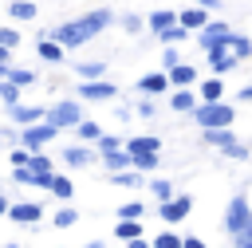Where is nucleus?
<instances>
[{
    "instance_id": "obj_27",
    "label": "nucleus",
    "mask_w": 252,
    "mask_h": 248,
    "mask_svg": "<svg viewBox=\"0 0 252 248\" xmlns=\"http://www.w3.org/2000/svg\"><path fill=\"white\" fill-rule=\"evenodd\" d=\"M169 106H173V110H189V114H193L197 98H193V94H189L185 87H177V91H173V102H169Z\"/></svg>"
},
{
    "instance_id": "obj_44",
    "label": "nucleus",
    "mask_w": 252,
    "mask_h": 248,
    "mask_svg": "<svg viewBox=\"0 0 252 248\" xmlns=\"http://www.w3.org/2000/svg\"><path fill=\"white\" fill-rule=\"evenodd\" d=\"M138 114H142V118H154V114H158V106L150 102V94H146V98L138 102Z\"/></svg>"
},
{
    "instance_id": "obj_48",
    "label": "nucleus",
    "mask_w": 252,
    "mask_h": 248,
    "mask_svg": "<svg viewBox=\"0 0 252 248\" xmlns=\"http://www.w3.org/2000/svg\"><path fill=\"white\" fill-rule=\"evenodd\" d=\"M126 248H154L150 240H142V236H134V240H126Z\"/></svg>"
},
{
    "instance_id": "obj_33",
    "label": "nucleus",
    "mask_w": 252,
    "mask_h": 248,
    "mask_svg": "<svg viewBox=\"0 0 252 248\" xmlns=\"http://www.w3.org/2000/svg\"><path fill=\"white\" fill-rule=\"evenodd\" d=\"M75 130H79V138H83V142H94V138L102 134V130H98L94 122H87V118H79V122H75Z\"/></svg>"
},
{
    "instance_id": "obj_18",
    "label": "nucleus",
    "mask_w": 252,
    "mask_h": 248,
    "mask_svg": "<svg viewBox=\"0 0 252 248\" xmlns=\"http://www.w3.org/2000/svg\"><path fill=\"white\" fill-rule=\"evenodd\" d=\"M130 165H134L138 173H150V169H158V150H142V154H130Z\"/></svg>"
},
{
    "instance_id": "obj_10",
    "label": "nucleus",
    "mask_w": 252,
    "mask_h": 248,
    "mask_svg": "<svg viewBox=\"0 0 252 248\" xmlns=\"http://www.w3.org/2000/svg\"><path fill=\"white\" fill-rule=\"evenodd\" d=\"M205 12H209V8H201V4H193V8H185V12H177V24H185L189 31H201V28H205V24L213 20V16H205Z\"/></svg>"
},
{
    "instance_id": "obj_1",
    "label": "nucleus",
    "mask_w": 252,
    "mask_h": 248,
    "mask_svg": "<svg viewBox=\"0 0 252 248\" xmlns=\"http://www.w3.org/2000/svg\"><path fill=\"white\" fill-rule=\"evenodd\" d=\"M110 12L106 8H98V12H91V16H79V20H67V24H59L55 31H51V39H59L63 47H79V43H87V39H94L102 28H110Z\"/></svg>"
},
{
    "instance_id": "obj_15",
    "label": "nucleus",
    "mask_w": 252,
    "mask_h": 248,
    "mask_svg": "<svg viewBox=\"0 0 252 248\" xmlns=\"http://www.w3.org/2000/svg\"><path fill=\"white\" fill-rule=\"evenodd\" d=\"M91 157H94V154H91L87 146H67V150H63V161H67L71 169H83V165H91Z\"/></svg>"
},
{
    "instance_id": "obj_36",
    "label": "nucleus",
    "mask_w": 252,
    "mask_h": 248,
    "mask_svg": "<svg viewBox=\"0 0 252 248\" xmlns=\"http://www.w3.org/2000/svg\"><path fill=\"white\" fill-rule=\"evenodd\" d=\"M142 217H146V209H142V205H134V201L118 209V220H142Z\"/></svg>"
},
{
    "instance_id": "obj_54",
    "label": "nucleus",
    "mask_w": 252,
    "mask_h": 248,
    "mask_svg": "<svg viewBox=\"0 0 252 248\" xmlns=\"http://www.w3.org/2000/svg\"><path fill=\"white\" fill-rule=\"evenodd\" d=\"M8 205H12V201H4V197H0V217H4V213H8Z\"/></svg>"
},
{
    "instance_id": "obj_2",
    "label": "nucleus",
    "mask_w": 252,
    "mask_h": 248,
    "mask_svg": "<svg viewBox=\"0 0 252 248\" xmlns=\"http://www.w3.org/2000/svg\"><path fill=\"white\" fill-rule=\"evenodd\" d=\"M228 31H232V28H224L220 20H209V24L197 31V43H201L205 59H217V55L228 51Z\"/></svg>"
},
{
    "instance_id": "obj_49",
    "label": "nucleus",
    "mask_w": 252,
    "mask_h": 248,
    "mask_svg": "<svg viewBox=\"0 0 252 248\" xmlns=\"http://www.w3.org/2000/svg\"><path fill=\"white\" fill-rule=\"evenodd\" d=\"M236 236H244V240H252V217H248V224H244V228H240Z\"/></svg>"
},
{
    "instance_id": "obj_56",
    "label": "nucleus",
    "mask_w": 252,
    "mask_h": 248,
    "mask_svg": "<svg viewBox=\"0 0 252 248\" xmlns=\"http://www.w3.org/2000/svg\"><path fill=\"white\" fill-rule=\"evenodd\" d=\"M0 150H4V138H0Z\"/></svg>"
},
{
    "instance_id": "obj_39",
    "label": "nucleus",
    "mask_w": 252,
    "mask_h": 248,
    "mask_svg": "<svg viewBox=\"0 0 252 248\" xmlns=\"http://www.w3.org/2000/svg\"><path fill=\"white\" fill-rule=\"evenodd\" d=\"M0 47H8V51L20 47V31L16 28H0Z\"/></svg>"
},
{
    "instance_id": "obj_22",
    "label": "nucleus",
    "mask_w": 252,
    "mask_h": 248,
    "mask_svg": "<svg viewBox=\"0 0 252 248\" xmlns=\"http://www.w3.org/2000/svg\"><path fill=\"white\" fill-rule=\"evenodd\" d=\"M114 236L118 240H134V236H146V232H142V220H118L114 224Z\"/></svg>"
},
{
    "instance_id": "obj_25",
    "label": "nucleus",
    "mask_w": 252,
    "mask_h": 248,
    "mask_svg": "<svg viewBox=\"0 0 252 248\" xmlns=\"http://www.w3.org/2000/svg\"><path fill=\"white\" fill-rule=\"evenodd\" d=\"M209 63H213V71H217V75H228V71H236V63H240V59H236L232 51H224V55H217V59H209Z\"/></svg>"
},
{
    "instance_id": "obj_42",
    "label": "nucleus",
    "mask_w": 252,
    "mask_h": 248,
    "mask_svg": "<svg viewBox=\"0 0 252 248\" xmlns=\"http://www.w3.org/2000/svg\"><path fill=\"white\" fill-rule=\"evenodd\" d=\"M161 63H165V71H169L173 63H181V55H177V47H173V43H169V47L161 51Z\"/></svg>"
},
{
    "instance_id": "obj_37",
    "label": "nucleus",
    "mask_w": 252,
    "mask_h": 248,
    "mask_svg": "<svg viewBox=\"0 0 252 248\" xmlns=\"http://www.w3.org/2000/svg\"><path fill=\"white\" fill-rule=\"evenodd\" d=\"M150 244H154V248H181V236H177V232H161V236H154Z\"/></svg>"
},
{
    "instance_id": "obj_41",
    "label": "nucleus",
    "mask_w": 252,
    "mask_h": 248,
    "mask_svg": "<svg viewBox=\"0 0 252 248\" xmlns=\"http://www.w3.org/2000/svg\"><path fill=\"white\" fill-rule=\"evenodd\" d=\"M150 189H154V197H158V201H165V197H173V185H169V181H154Z\"/></svg>"
},
{
    "instance_id": "obj_50",
    "label": "nucleus",
    "mask_w": 252,
    "mask_h": 248,
    "mask_svg": "<svg viewBox=\"0 0 252 248\" xmlns=\"http://www.w3.org/2000/svg\"><path fill=\"white\" fill-rule=\"evenodd\" d=\"M232 244L236 248H252V240H244V236H232Z\"/></svg>"
},
{
    "instance_id": "obj_29",
    "label": "nucleus",
    "mask_w": 252,
    "mask_h": 248,
    "mask_svg": "<svg viewBox=\"0 0 252 248\" xmlns=\"http://www.w3.org/2000/svg\"><path fill=\"white\" fill-rule=\"evenodd\" d=\"M4 79H12L16 87H32V83H35V75H32L28 67H8V75H4Z\"/></svg>"
},
{
    "instance_id": "obj_14",
    "label": "nucleus",
    "mask_w": 252,
    "mask_h": 248,
    "mask_svg": "<svg viewBox=\"0 0 252 248\" xmlns=\"http://www.w3.org/2000/svg\"><path fill=\"white\" fill-rule=\"evenodd\" d=\"M35 51H39V59H43V63H59V59H63V43H59V39H51L47 31L39 35V47H35Z\"/></svg>"
},
{
    "instance_id": "obj_12",
    "label": "nucleus",
    "mask_w": 252,
    "mask_h": 248,
    "mask_svg": "<svg viewBox=\"0 0 252 248\" xmlns=\"http://www.w3.org/2000/svg\"><path fill=\"white\" fill-rule=\"evenodd\" d=\"M165 75H169V87H193L197 83V67H189V63H173Z\"/></svg>"
},
{
    "instance_id": "obj_20",
    "label": "nucleus",
    "mask_w": 252,
    "mask_h": 248,
    "mask_svg": "<svg viewBox=\"0 0 252 248\" xmlns=\"http://www.w3.org/2000/svg\"><path fill=\"white\" fill-rule=\"evenodd\" d=\"M169 24H177V12H169V8L150 12V31H161V28H169Z\"/></svg>"
},
{
    "instance_id": "obj_35",
    "label": "nucleus",
    "mask_w": 252,
    "mask_h": 248,
    "mask_svg": "<svg viewBox=\"0 0 252 248\" xmlns=\"http://www.w3.org/2000/svg\"><path fill=\"white\" fill-rule=\"evenodd\" d=\"M110 181H114V185H142V173H126V169H114V173H110Z\"/></svg>"
},
{
    "instance_id": "obj_40",
    "label": "nucleus",
    "mask_w": 252,
    "mask_h": 248,
    "mask_svg": "<svg viewBox=\"0 0 252 248\" xmlns=\"http://www.w3.org/2000/svg\"><path fill=\"white\" fill-rule=\"evenodd\" d=\"M28 169H32V165H28ZM51 177H55V173H32L28 185H35V189H51Z\"/></svg>"
},
{
    "instance_id": "obj_5",
    "label": "nucleus",
    "mask_w": 252,
    "mask_h": 248,
    "mask_svg": "<svg viewBox=\"0 0 252 248\" xmlns=\"http://www.w3.org/2000/svg\"><path fill=\"white\" fill-rule=\"evenodd\" d=\"M248 217H252L248 197H244V193H240V197H232V201H228V209H224V228H228V236H236V232L248 224Z\"/></svg>"
},
{
    "instance_id": "obj_51",
    "label": "nucleus",
    "mask_w": 252,
    "mask_h": 248,
    "mask_svg": "<svg viewBox=\"0 0 252 248\" xmlns=\"http://www.w3.org/2000/svg\"><path fill=\"white\" fill-rule=\"evenodd\" d=\"M193 4H201V8H209V12L217 8V0H193Z\"/></svg>"
},
{
    "instance_id": "obj_52",
    "label": "nucleus",
    "mask_w": 252,
    "mask_h": 248,
    "mask_svg": "<svg viewBox=\"0 0 252 248\" xmlns=\"http://www.w3.org/2000/svg\"><path fill=\"white\" fill-rule=\"evenodd\" d=\"M8 55H12V51H8V47H0V67H8Z\"/></svg>"
},
{
    "instance_id": "obj_47",
    "label": "nucleus",
    "mask_w": 252,
    "mask_h": 248,
    "mask_svg": "<svg viewBox=\"0 0 252 248\" xmlns=\"http://www.w3.org/2000/svg\"><path fill=\"white\" fill-rule=\"evenodd\" d=\"M181 248H205L201 236H181Z\"/></svg>"
},
{
    "instance_id": "obj_19",
    "label": "nucleus",
    "mask_w": 252,
    "mask_h": 248,
    "mask_svg": "<svg viewBox=\"0 0 252 248\" xmlns=\"http://www.w3.org/2000/svg\"><path fill=\"white\" fill-rule=\"evenodd\" d=\"M228 51H232V55L244 63V59L252 55V39H248V35H236V31H228Z\"/></svg>"
},
{
    "instance_id": "obj_53",
    "label": "nucleus",
    "mask_w": 252,
    "mask_h": 248,
    "mask_svg": "<svg viewBox=\"0 0 252 248\" xmlns=\"http://www.w3.org/2000/svg\"><path fill=\"white\" fill-rule=\"evenodd\" d=\"M240 102H252V87H244V91H240Z\"/></svg>"
},
{
    "instance_id": "obj_6",
    "label": "nucleus",
    "mask_w": 252,
    "mask_h": 248,
    "mask_svg": "<svg viewBox=\"0 0 252 248\" xmlns=\"http://www.w3.org/2000/svg\"><path fill=\"white\" fill-rule=\"evenodd\" d=\"M43 118L59 130V126H75V122L83 118V110H79V102H71V98H67V102H55L51 110H43Z\"/></svg>"
},
{
    "instance_id": "obj_58",
    "label": "nucleus",
    "mask_w": 252,
    "mask_h": 248,
    "mask_svg": "<svg viewBox=\"0 0 252 248\" xmlns=\"http://www.w3.org/2000/svg\"><path fill=\"white\" fill-rule=\"evenodd\" d=\"M4 248H16V244H4Z\"/></svg>"
},
{
    "instance_id": "obj_38",
    "label": "nucleus",
    "mask_w": 252,
    "mask_h": 248,
    "mask_svg": "<svg viewBox=\"0 0 252 248\" xmlns=\"http://www.w3.org/2000/svg\"><path fill=\"white\" fill-rule=\"evenodd\" d=\"M94 142H98V154H110V150H118V146H122V138H114V134H98Z\"/></svg>"
},
{
    "instance_id": "obj_11",
    "label": "nucleus",
    "mask_w": 252,
    "mask_h": 248,
    "mask_svg": "<svg viewBox=\"0 0 252 248\" xmlns=\"http://www.w3.org/2000/svg\"><path fill=\"white\" fill-rule=\"evenodd\" d=\"M138 91L142 94H161V91H169V75L165 71H150V75L138 79Z\"/></svg>"
},
{
    "instance_id": "obj_28",
    "label": "nucleus",
    "mask_w": 252,
    "mask_h": 248,
    "mask_svg": "<svg viewBox=\"0 0 252 248\" xmlns=\"http://www.w3.org/2000/svg\"><path fill=\"white\" fill-rule=\"evenodd\" d=\"M20 91H24V87H16L12 79L0 83V106H16V102H20Z\"/></svg>"
},
{
    "instance_id": "obj_32",
    "label": "nucleus",
    "mask_w": 252,
    "mask_h": 248,
    "mask_svg": "<svg viewBox=\"0 0 252 248\" xmlns=\"http://www.w3.org/2000/svg\"><path fill=\"white\" fill-rule=\"evenodd\" d=\"M102 71H106V63H79V67H75L79 79H98Z\"/></svg>"
},
{
    "instance_id": "obj_3",
    "label": "nucleus",
    "mask_w": 252,
    "mask_h": 248,
    "mask_svg": "<svg viewBox=\"0 0 252 248\" xmlns=\"http://www.w3.org/2000/svg\"><path fill=\"white\" fill-rule=\"evenodd\" d=\"M193 118H197V126H201V130H209V126H232L236 110H232L228 102L213 98V102H201V106H193Z\"/></svg>"
},
{
    "instance_id": "obj_16",
    "label": "nucleus",
    "mask_w": 252,
    "mask_h": 248,
    "mask_svg": "<svg viewBox=\"0 0 252 248\" xmlns=\"http://www.w3.org/2000/svg\"><path fill=\"white\" fill-rule=\"evenodd\" d=\"M154 35H158L161 43H181V39H189L193 31H189L185 24H169V28H161V31H154Z\"/></svg>"
},
{
    "instance_id": "obj_7",
    "label": "nucleus",
    "mask_w": 252,
    "mask_h": 248,
    "mask_svg": "<svg viewBox=\"0 0 252 248\" xmlns=\"http://www.w3.org/2000/svg\"><path fill=\"white\" fill-rule=\"evenodd\" d=\"M189 209H193V201H189V197H165L158 213H161V220H165V224H177V220H185V217H189Z\"/></svg>"
},
{
    "instance_id": "obj_21",
    "label": "nucleus",
    "mask_w": 252,
    "mask_h": 248,
    "mask_svg": "<svg viewBox=\"0 0 252 248\" xmlns=\"http://www.w3.org/2000/svg\"><path fill=\"white\" fill-rule=\"evenodd\" d=\"M102 161H106V169L114 173V169H126V165H130V154H126V146H118V150L102 154Z\"/></svg>"
},
{
    "instance_id": "obj_24",
    "label": "nucleus",
    "mask_w": 252,
    "mask_h": 248,
    "mask_svg": "<svg viewBox=\"0 0 252 248\" xmlns=\"http://www.w3.org/2000/svg\"><path fill=\"white\" fill-rule=\"evenodd\" d=\"M205 142L220 150V146H228V142H232V134H228V126H209V130H205Z\"/></svg>"
},
{
    "instance_id": "obj_30",
    "label": "nucleus",
    "mask_w": 252,
    "mask_h": 248,
    "mask_svg": "<svg viewBox=\"0 0 252 248\" xmlns=\"http://www.w3.org/2000/svg\"><path fill=\"white\" fill-rule=\"evenodd\" d=\"M51 193H55L59 201H71V193H75V185H71V177H51Z\"/></svg>"
},
{
    "instance_id": "obj_45",
    "label": "nucleus",
    "mask_w": 252,
    "mask_h": 248,
    "mask_svg": "<svg viewBox=\"0 0 252 248\" xmlns=\"http://www.w3.org/2000/svg\"><path fill=\"white\" fill-rule=\"evenodd\" d=\"M28 157H32L28 146H24V150H12V165H28Z\"/></svg>"
},
{
    "instance_id": "obj_57",
    "label": "nucleus",
    "mask_w": 252,
    "mask_h": 248,
    "mask_svg": "<svg viewBox=\"0 0 252 248\" xmlns=\"http://www.w3.org/2000/svg\"><path fill=\"white\" fill-rule=\"evenodd\" d=\"M91 248H102V244H91Z\"/></svg>"
},
{
    "instance_id": "obj_17",
    "label": "nucleus",
    "mask_w": 252,
    "mask_h": 248,
    "mask_svg": "<svg viewBox=\"0 0 252 248\" xmlns=\"http://www.w3.org/2000/svg\"><path fill=\"white\" fill-rule=\"evenodd\" d=\"M126 146V154H142V150H161V138H154V134H142V138H130V142H122Z\"/></svg>"
},
{
    "instance_id": "obj_31",
    "label": "nucleus",
    "mask_w": 252,
    "mask_h": 248,
    "mask_svg": "<svg viewBox=\"0 0 252 248\" xmlns=\"http://www.w3.org/2000/svg\"><path fill=\"white\" fill-rule=\"evenodd\" d=\"M75 220H79V209H75V205H63V209L55 213V228H71Z\"/></svg>"
},
{
    "instance_id": "obj_55",
    "label": "nucleus",
    "mask_w": 252,
    "mask_h": 248,
    "mask_svg": "<svg viewBox=\"0 0 252 248\" xmlns=\"http://www.w3.org/2000/svg\"><path fill=\"white\" fill-rule=\"evenodd\" d=\"M4 75H8V67H0V79H4Z\"/></svg>"
},
{
    "instance_id": "obj_26",
    "label": "nucleus",
    "mask_w": 252,
    "mask_h": 248,
    "mask_svg": "<svg viewBox=\"0 0 252 248\" xmlns=\"http://www.w3.org/2000/svg\"><path fill=\"white\" fill-rule=\"evenodd\" d=\"M224 94V83L220 79H205L201 83V102H213V98H220Z\"/></svg>"
},
{
    "instance_id": "obj_8",
    "label": "nucleus",
    "mask_w": 252,
    "mask_h": 248,
    "mask_svg": "<svg viewBox=\"0 0 252 248\" xmlns=\"http://www.w3.org/2000/svg\"><path fill=\"white\" fill-rule=\"evenodd\" d=\"M4 217L20 220V224H35V220L43 217V209H39L35 201H16V205H8V213H4Z\"/></svg>"
},
{
    "instance_id": "obj_4",
    "label": "nucleus",
    "mask_w": 252,
    "mask_h": 248,
    "mask_svg": "<svg viewBox=\"0 0 252 248\" xmlns=\"http://www.w3.org/2000/svg\"><path fill=\"white\" fill-rule=\"evenodd\" d=\"M51 138H55V126H51L47 118H39V122H32V126H20V142H24L32 154H35L43 142H51Z\"/></svg>"
},
{
    "instance_id": "obj_34",
    "label": "nucleus",
    "mask_w": 252,
    "mask_h": 248,
    "mask_svg": "<svg viewBox=\"0 0 252 248\" xmlns=\"http://www.w3.org/2000/svg\"><path fill=\"white\" fill-rule=\"evenodd\" d=\"M28 165H32V173H51V157H43L39 150L28 157Z\"/></svg>"
},
{
    "instance_id": "obj_23",
    "label": "nucleus",
    "mask_w": 252,
    "mask_h": 248,
    "mask_svg": "<svg viewBox=\"0 0 252 248\" xmlns=\"http://www.w3.org/2000/svg\"><path fill=\"white\" fill-rule=\"evenodd\" d=\"M8 16H12V20H35V4H32V0H12Z\"/></svg>"
},
{
    "instance_id": "obj_43",
    "label": "nucleus",
    "mask_w": 252,
    "mask_h": 248,
    "mask_svg": "<svg viewBox=\"0 0 252 248\" xmlns=\"http://www.w3.org/2000/svg\"><path fill=\"white\" fill-rule=\"evenodd\" d=\"M220 150H224L228 157H236V161H244V157H248V150H244V146H236V142H228V146H220Z\"/></svg>"
},
{
    "instance_id": "obj_46",
    "label": "nucleus",
    "mask_w": 252,
    "mask_h": 248,
    "mask_svg": "<svg viewBox=\"0 0 252 248\" xmlns=\"http://www.w3.org/2000/svg\"><path fill=\"white\" fill-rule=\"evenodd\" d=\"M122 28H126V31H138L142 20H138V16H122Z\"/></svg>"
},
{
    "instance_id": "obj_13",
    "label": "nucleus",
    "mask_w": 252,
    "mask_h": 248,
    "mask_svg": "<svg viewBox=\"0 0 252 248\" xmlns=\"http://www.w3.org/2000/svg\"><path fill=\"white\" fill-rule=\"evenodd\" d=\"M8 114H12L16 126H32V122L43 118V106H24V102H16V106H8Z\"/></svg>"
},
{
    "instance_id": "obj_9",
    "label": "nucleus",
    "mask_w": 252,
    "mask_h": 248,
    "mask_svg": "<svg viewBox=\"0 0 252 248\" xmlns=\"http://www.w3.org/2000/svg\"><path fill=\"white\" fill-rule=\"evenodd\" d=\"M114 94H118L114 83H83V87H79V98H87V102H106V98H114Z\"/></svg>"
}]
</instances>
